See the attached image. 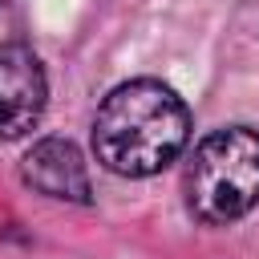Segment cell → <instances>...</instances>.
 Listing matches in <instances>:
<instances>
[{
    "label": "cell",
    "mask_w": 259,
    "mask_h": 259,
    "mask_svg": "<svg viewBox=\"0 0 259 259\" xmlns=\"http://www.w3.org/2000/svg\"><path fill=\"white\" fill-rule=\"evenodd\" d=\"M186 210L206 227H231L259 206V130H210L182 170Z\"/></svg>",
    "instance_id": "cell-2"
},
{
    "label": "cell",
    "mask_w": 259,
    "mask_h": 259,
    "mask_svg": "<svg viewBox=\"0 0 259 259\" xmlns=\"http://www.w3.org/2000/svg\"><path fill=\"white\" fill-rule=\"evenodd\" d=\"M20 182L57 202H77V206L93 202L89 166L73 138H57V134L36 138L20 158Z\"/></svg>",
    "instance_id": "cell-4"
},
{
    "label": "cell",
    "mask_w": 259,
    "mask_h": 259,
    "mask_svg": "<svg viewBox=\"0 0 259 259\" xmlns=\"http://www.w3.org/2000/svg\"><path fill=\"white\" fill-rule=\"evenodd\" d=\"M0 4H8V0H0Z\"/></svg>",
    "instance_id": "cell-5"
},
{
    "label": "cell",
    "mask_w": 259,
    "mask_h": 259,
    "mask_svg": "<svg viewBox=\"0 0 259 259\" xmlns=\"http://www.w3.org/2000/svg\"><path fill=\"white\" fill-rule=\"evenodd\" d=\"M49 105V77L32 45L0 40V142H16L36 130Z\"/></svg>",
    "instance_id": "cell-3"
},
{
    "label": "cell",
    "mask_w": 259,
    "mask_h": 259,
    "mask_svg": "<svg viewBox=\"0 0 259 259\" xmlns=\"http://www.w3.org/2000/svg\"><path fill=\"white\" fill-rule=\"evenodd\" d=\"M97 162L117 178H154L190 142L186 101L158 77H134L113 85L89 130Z\"/></svg>",
    "instance_id": "cell-1"
}]
</instances>
